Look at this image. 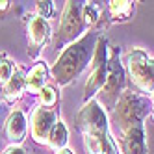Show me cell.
Returning <instances> with one entry per match:
<instances>
[{"instance_id":"cell-5","label":"cell","mask_w":154,"mask_h":154,"mask_svg":"<svg viewBox=\"0 0 154 154\" xmlns=\"http://www.w3.org/2000/svg\"><path fill=\"white\" fill-rule=\"evenodd\" d=\"M126 91V71L121 61V47H108V78L104 87L98 93V104H104V109L113 112L121 95Z\"/></svg>"},{"instance_id":"cell-10","label":"cell","mask_w":154,"mask_h":154,"mask_svg":"<svg viewBox=\"0 0 154 154\" xmlns=\"http://www.w3.org/2000/svg\"><path fill=\"white\" fill-rule=\"evenodd\" d=\"M136 13V2L132 0H109L104 6V15H102V28L106 30L112 24L128 23Z\"/></svg>"},{"instance_id":"cell-14","label":"cell","mask_w":154,"mask_h":154,"mask_svg":"<svg viewBox=\"0 0 154 154\" xmlns=\"http://www.w3.org/2000/svg\"><path fill=\"white\" fill-rule=\"evenodd\" d=\"M67 141H69V130H67V126L63 125V121L58 119V123L54 125L50 136H48L47 147L52 149L54 152H58V150H61V149L67 147Z\"/></svg>"},{"instance_id":"cell-15","label":"cell","mask_w":154,"mask_h":154,"mask_svg":"<svg viewBox=\"0 0 154 154\" xmlns=\"http://www.w3.org/2000/svg\"><path fill=\"white\" fill-rule=\"evenodd\" d=\"M15 67H17V65L13 63V60L9 58L6 52H0V87L6 85L8 80L13 76Z\"/></svg>"},{"instance_id":"cell-20","label":"cell","mask_w":154,"mask_h":154,"mask_svg":"<svg viewBox=\"0 0 154 154\" xmlns=\"http://www.w3.org/2000/svg\"><path fill=\"white\" fill-rule=\"evenodd\" d=\"M149 102H150V119L154 121V93L149 97Z\"/></svg>"},{"instance_id":"cell-4","label":"cell","mask_w":154,"mask_h":154,"mask_svg":"<svg viewBox=\"0 0 154 154\" xmlns=\"http://www.w3.org/2000/svg\"><path fill=\"white\" fill-rule=\"evenodd\" d=\"M123 65L130 78L132 91L141 97H150L154 93V58L143 48H132L125 54Z\"/></svg>"},{"instance_id":"cell-18","label":"cell","mask_w":154,"mask_h":154,"mask_svg":"<svg viewBox=\"0 0 154 154\" xmlns=\"http://www.w3.org/2000/svg\"><path fill=\"white\" fill-rule=\"evenodd\" d=\"M2 154H28V150L23 145H9Z\"/></svg>"},{"instance_id":"cell-8","label":"cell","mask_w":154,"mask_h":154,"mask_svg":"<svg viewBox=\"0 0 154 154\" xmlns=\"http://www.w3.org/2000/svg\"><path fill=\"white\" fill-rule=\"evenodd\" d=\"M50 23L35 13H32L26 20V39H28V56L37 60L41 50L45 48L47 41L50 39Z\"/></svg>"},{"instance_id":"cell-11","label":"cell","mask_w":154,"mask_h":154,"mask_svg":"<svg viewBox=\"0 0 154 154\" xmlns=\"http://www.w3.org/2000/svg\"><path fill=\"white\" fill-rule=\"evenodd\" d=\"M4 132H6L8 139L11 141V145H20L24 141V137L28 134V119L23 109H19V108L11 109V113L6 119Z\"/></svg>"},{"instance_id":"cell-13","label":"cell","mask_w":154,"mask_h":154,"mask_svg":"<svg viewBox=\"0 0 154 154\" xmlns=\"http://www.w3.org/2000/svg\"><path fill=\"white\" fill-rule=\"evenodd\" d=\"M50 76V69L47 67L45 61H37L34 67L26 72V93H39L47 85Z\"/></svg>"},{"instance_id":"cell-19","label":"cell","mask_w":154,"mask_h":154,"mask_svg":"<svg viewBox=\"0 0 154 154\" xmlns=\"http://www.w3.org/2000/svg\"><path fill=\"white\" fill-rule=\"evenodd\" d=\"M13 8V2H8V0H2L0 2V17H6Z\"/></svg>"},{"instance_id":"cell-21","label":"cell","mask_w":154,"mask_h":154,"mask_svg":"<svg viewBox=\"0 0 154 154\" xmlns=\"http://www.w3.org/2000/svg\"><path fill=\"white\" fill-rule=\"evenodd\" d=\"M56 154H74V152H72V150H71L69 147H65V149H61V150H58Z\"/></svg>"},{"instance_id":"cell-17","label":"cell","mask_w":154,"mask_h":154,"mask_svg":"<svg viewBox=\"0 0 154 154\" xmlns=\"http://www.w3.org/2000/svg\"><path fill=\"white\" fill-rule=\"evenodd\" d=\"M54 13V2H43V0H39V2H35V15L43 17V19H50Z\"/></svg>"},{"instance_id":"cell-2","label":"cell","mask_w":154,"mask_h":154,"mask_svg":"<svg viewBox=\"0 0 154 154\" xmlns=\"http://www.w3.org/2000/svg\"><path fill=\"white\" fill-rule=\"evenodd\" d=\"M76 126L82 132L85 154H119L117 143L109 134L106 109L97 98L84 102L76 115Z\"/></svg>"},{"instance_id":"cell-16","label":"cell","mask_w":154,"mask_h":154,"mask_svg":"<svg viewBox=\"0 0 154 154\" xmlns=\"http://www.w3.org/2000/svg\"><path fill=\"white\" fill-rule=\"evenodd\" d=\"M37 98H39V106L56 108V104H58V89H56V85L47 84V85L37 93Z\"/></svg>"},{"instance_id":"cell-12","label":"cell","mask_w":154,"mask_h":154,"mask_svg":"<svg viewBox=\"0 0 154 154\" xmlns=\"http://www.w3.org/2000/svg\"><path fill=\"white\" fill-rule=\"evenodd\" d=\"M26 93V71L17 65L13 76L8 80L6 85L0 87V100L4 102H15Z\"/></svg>"},{"instance_id":"cell-9","label":"cell","mask_w":154,"mask_h":154,"mask_svg":"<svg viewBox=\"0 0 154 154\" xmlns=\"http://www.w3.org/2000/svg\"><path fill=\"white\" fill-rule=\"evenodd\" d=\"M58 123V112L56 108H47V106H37L32 112L30 119V134L32 139L39 145H47L48 136L54 128V125Z\"/></svg>"},{"instance_id":"cell-1","label":"cell","mask_w":154,"mask_h":154,"mask_svg":"<svg viewBox=\"0 0 154 154\" xmlns=\"http://www.w3.org/2000/svg\"><path fill=\"white\" fill-rule=\"evenodd\" d=\"M113 117L119 128L117 149L123 154H147L145 119L150 117L149 98L134 91H125L113 109Z\"/></svg>"},{"instance_id":"cell-6","label":"cell","mask_w":154,"mask_h":154,"mask_svg":"<svg viewBox=\"0 0 154 154\" xmlns=\"http://www.w3.org/2000/svg\"><path fill=\"white\" fill-rule=\"evenodd\" d=\"M89 28L85 26L84 17H82V2H74L69 0L63 6L60 26L56 34L52 35V48L54 50H63L67 45L78 41L82 35H85Z\"/></svg>"},{"instance_id":"cell-7","label":"cell","mask_w":154,"mask_h":154,"mask_svg":"<svg viewBox=\"0 0 154 154\" xmlns=\"http://www.w3.org/2000/svg\"><path fill=\"white\" fill-rule=\"evenodd\" d=\"M108 39L100 34L97 39L95 54L91 60V69L87 74V80L84 85V102H89L91 98H97L100 89L106 84L108 78Z\"/></svg>"},{"instance_id":"cell-3","label":"cell","mask_w":154,"mask_h":154,"mask_svg":"<svg viewBox=\"0 0 154 154\" xmlns=\"http://www.w3.org/2000/svg\"><path fill=\"white\" fill-rule=\"evenodd\" d=\"M98 35H100L98 32L89 30L78 41L67 45L60 52V56L50 67V78L54 80V84L60 87L69 85L72 80H76L82 74V71L87 65H91Z\"/></svg>"}]
</instances>
